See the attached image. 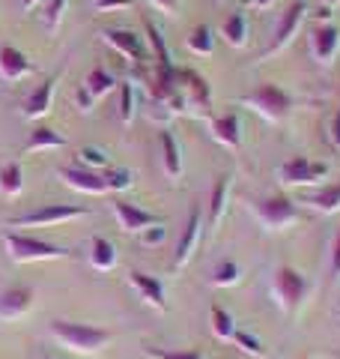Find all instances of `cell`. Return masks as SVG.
Here are the masks:
<instances>
[{
    "label": "cell",
    "mask_w": 340,
    "mask_h": 359,
    "mask_svg": "<svg viewBox=\"0 0 340 359\" xmlns=\"http://www.w3.org/2000/svg\"><path fill=\"white\" fill-rule=\"evenodd\" d=\"M3 245L9 261L15 264H33V261H57V257H69V249L57 243H48L33 233H21V231H6L3 233Z\"/></svg>",
    "instance_id": "6da1fadb"
},
{
    "label": "cell",
    "mask_w": 340,
    "mask_h": 359,
    "mask_svg": "<svg viewBox=\"0 0 340 359\" xmlns=\"http://www.w3.org/2000/svg\"><path fill=\"white\" fill-rule=\"evenodd\" d=\"M51 335L60 344H66L75 353H96L111 341V332L93 327V323H78V320H54L51 323Z\"/></svg>",
    "instance_id": "7a4b0ae2"
},
{
    "label": "cell",
    "mask_w": 340,
    "mask_h": 359,
    "mask_svg": "<svg viewBox=\"0 0 340 359\" xmlns=\"http://www.w3.org/2000/svg\"><path fill=\"white\" fill-rule=\"evenodd\" d=\"M239 102L242 105H251L257 114H263L271 123H283V120L290 117V111H292V96L281 84H275V81L257 84L251 93H245L239 99Z\"/></svg>",
    "instance_id": "3957f363"
},
{
    "label": "cell",
    "mask_w": 340,
    "mask_h": 359,
    "mask_svg": "<svg viewBox=\"0 0 340 359\" xmlns=\"http://www.w3.org/2000/svg\"><path fill=\"white\" fill-rule=\"evenodd\" d=\"M271 290H275V297H278V306L287 311V314H296L299 306L304 302V297H308V278H304L296 266H290V264H281L275 269V276H271Z\"/></svg>",
    "instance_id": "277c9868"
},
{
    "label": "cell",
    "mask_w": 340,
    "mask_h": 359,
    "mask_svg": "<svg viewBox=\"0 0 340 359\" xmlns=\"http://www.w3.org/2000/svg\"><path fill=\"white\" fill-rule=\"evenodd\" d=\"M254 216L260 219V224H266V228H287V224L299 222V207L296 201L287 198V195H266L254 201Z\"/></svg>",
    "instance_id": "5b68a950"
},
{
    "label": "cell",
    "mask_w": 340,
    "mask_h": 359,
    "mask_svg": "<svg viewBox=\"0 0 340 359\" xmlns=\"http://www.w3.org/2000/svg\"><path fill=\"white\" fill-rule=\"evenodd\" d=\"M90 216L87 207H75V204H45L33 212H24V216L9 219V228H45V224H60V222H72Z\"/></svg>",
    "instance_id": "8992f818"
},
{
    "label": "cell",
    "mask_w": 340,
    "mask_h": 359,
    "mask_svg": "<svg viewBox=\"0 0 340 359\" xmlns=\"http://www.w3.org/2000/svg\"><path fill=\"white\" fill-rule=\"evenodd\" d=\"M278 177L283 186H313L328 177V162H313L308 156H290L287 162H281Z\"/></svg>",
    "instance_id": "52a82bcc"
},
{
    "label": "cell",
    "mask_w": 340,
    "mask_h": 359,
    "mask_svg": "<svg viewBox=\"0 0 340 359\" xmlns=\"http://www.w3.org/2000/svg\"><path fill=\"white\" fill-rule=\"evenodd\" d=\"M304 15H308V6H304L302 0H296V4H290L287 9H283L281 18H278V25H275V36H271V45L266 48L263 57H269V54H275V51H281V48H287L290 39L299 33Z\"/></svg>",
    "instance_id": "ba28073f"
},
{
    "label": "cell",
    "mask_w": 340,
    "mask_h": 359,
    "mask_svg": "<svg viewBox=\"0 0 340 359\" xmlns=\"http://www.w3.org/2000/svg\"><path fill=\"white\" fill-rule=\"evenodd\" d=\"M36 290L30 285H9L0 290V320H18L33 309Z\"/></svg>",
    "instance_id": "9c48e42d"
},
{
    "label": "cell",
    "mask_w": 340,
    "mask_h": 359,
    "mask_svg": "<svg viewBox=\"0 0 340 359\" xmlns=\"http://www.w3.org/2000/svg\"><path fill=\"white\" fill-rule=\"evenodd\" d=\"M337 51H340V27L337 25L325 21V25L311 30V54H313L316 63L332 66L334 57H337Z\"/></svg>",
    "instance_id": "30bf717a"
},
{
    "label": "cell",
    "mask_w": 340,
    "mask_h": 359,
    "mask_svg": "<svg viewBox=\"0 0 340 359\" xmlns=\"http://www.w3.org/2000/svg\"><path fill=\"white\" fill-rule=\"evenodd\" d=\"M113 212H117V222L126 233H143L146 228H153V224L162 222V216L146 212L138 204H129V201H122V198H113Z\"/></svg>",
    "instance_id": "8fae6325"
},
{
    "label": "cell",
    "mask_w": 340,
    "mask_h": 359,
    "mask_svg": "<svg viewBox=\"0 0 340 359\" xmlns=\"http://www.w3.org/2000/svg\"><path fill=\"white\" fill-rule=\"evenodd\" d=\"M60 180H66V186H72L75 192H87V195H101L108 192V183L99 171H87L78 165H66L60 168Z\"/></svg>",
    "instance_id": "7c38bea8"
},
{
    "label": "cell",
    "mask_w": 340,
    "mask_h": 359,
    "mask_svg": "<svg viewBox=\"0 0 340 359\" xmlns=\"http://www.w3.org/2000/svg\"><path fill=\"white\" fill-rule=\"evenodd\" d=\"M101 39H105L108 45H113L122 57H129L132 63H143L146 60V48H143V42L141 36L134 30H122V27H111L101 33Z\"/></svg>",
    "instance_id": "4fadbf2b"
},
{
    "label": "cell",
    "mask_w": 340,
    "mask_h": 359,
    "mask_svg": "<svg viewBox=\"0 0 340 359\" xmlns=\"http://www.w3.org/2000/svg\"><path fill=\"white\" fill-rule=\"evenodd\" d=\"M209 129L215 135V141L224 144L227 150L242 147V123H239V114H236V111H227V114H221V117H212Z\"/></svg>",
    "instance_id": "5bb4252c"
},
{
    "label": "cell",
    "mask_w": 340,
    "mask_h": 359,
    "mask_svg": "<svg viewBox=\"0 0 340 359\" xmlns=\"http://www.w3.org/2000/svg\"><path fill=\"white\" fill-rule=\"evenodd\" d=\"M176 87L183 90L185 102L194 105V108H209V84L206 78H200L197 72H188V69H176Z\"/></svg>",
    "instance_id": "9a60e30c"
},
{
    "label": "cell",
    "mask_w": 340,
    "mask_h": 359,
    "mask_svg": "<svg viewBox=\"0 0 340 359\" xmlns=\"http://www.w3.org/2000/svg\"><path fill=\"white\" fill-rule=\"evenodd\" d=\"M200 240V210L191 207L188 219H185V228L179 233V243H176V255H173V266H185L194 255V245Z\"/></svg>",
    "instance_id": "2e32d148"
},
{
    "label": "cell",
    "mask_w": 340,
    "mask_h": 359,
    "mask_svg": "<svg viewBox=\"0 0 340 359\" xmlns=\"http://www.w3.org/2000/svg\"><path fill=\"white\" fill-rule=\"evenodd\" d=\"M129 282H132V287L141 294V299H143V302H150V306H155L158 311H167L164 285L158 282L155 276H150V273H141V269H132V273H129Z\"/></svg>",
    "instance_id": "e0dca14e"
},
{
    "label": "cell",
    "mask_w": 340,
    "mask_h": 359,
    "mask_svg": "<svg viewBox=\"0 0 340 359\" xmlns=\"http://www.w3.org/2000/svg\"><path fill=\"white\" fill-rule=\"evenodd\" d=\"M57 78L60 75H48L42 84H36V90L27 96V102H24V117L30 120H36V117H45L51 111V102H54V84H57Z\"/></svg>",
    "instance_id": "ac0fdd59"
},
{
    "label": "cell",
    "mask_w": 340,
    "mask_h": 359,
    "mask_svg": "<svg viewBox=\"0 0 340 359\" xmlns=\"http://www.w3.org/2000/svg\"><path fill=\"white\" fill-rule=\"evenodd\" d=\"M33 63L27 60V54L15 48V45H3L0 48V75L6 78V81H18V78L30 75Z\"/></svg>",
    "instance_id": "d6986e66"
},
{
    "label": "cell",
    "mask_w": 340,
    "mask_h": 359,
    "mask_svg": "<svg viewBox=\"0 0 340 359\" xmlns=\"http://www.w3.org/2000/svg\"><path fill=\"white\" fill-rule=\"evenodd\" d=\"M302 204H308L311 210L323 212V216H332V212H337L340 210V177L334 180V183H325V186L316 189V192L304 195Z\"/></svg>",
    "instance_id": "ffe728a7"
},
{
    "label": "cell",
    "mask_w": 340,
    "mask_h": 359,
    "mask_svg": "<svg viewBox=\"0 0 340 359\" xmlns=\"http://www.w3.org/2000/svg\"><path fill=\"white\" fill-rule=\"evenodd\" d=\"M158 147H162V165L167 177H179L183 174V159H179V144L167 129L158 132Z\"/></svg>",
    "instance_id": "44dd1931"
},
{
    "label": "cell",
    "mask_w": 340,
    "mask_h": 359,
    "mask_svg": "<svg viewBox=\"0 0 340 359\" xmlns=\"http://www.w3.org/2000/svg\"><path fill=\"white\" fill-rule=\"evenodd\" d=\"M221 36L227 39V45H233V48H245V42H248V15L242 13H230L224 18V25H221Z\"/></svg>",
    "instance_id": "7402d4cb"
},
{
    "label": "cell",
    "mask_w": 340,
    "mask_h": 359,
    "mask_svg": "<svg viewBox=\"0 0 340 359\" xmlns=\"http://www.w3.org/2000/svg\"><path fill=\"white\" fill-rule=\"evenodd\" d=\"M66 147V138L60 132H54L51 126H36L30 132V138L24 144V153H33V150H60Z\"/></svg>",
    "instance_id": "603a6c76"
},
{
    "label": "cell",
    "mask_w": 340,
    "mask_h": 359,
    "mask_svg": "<svg viewBox=\"0 0 340 359\" xmlns=\"http://www.w3.org/2000/svg\"><path fill=\"white\" fill-rule=\"evenodd\" d=\"M24 189V171H21V162H3L0 165V195L15 198Z\"/></svg>",
    "instance_id": "cb8c5ba5"
},
{
    "label": "cell",
    "mask_w": 340,
    "mask_h": 359,
    "mask_svg": "<svg viewBox=\"0 0 340 359\" xmlns=\"http://www.w3.org/2000/svg\"><path fill=\"white\" fill-rule=\"evenodd\" d=\"M90 264L96 269H113V264H117V249H113V243L105 237L90 240Z\"/></svg>",
    "instance_id": "d4e9b609"
},
{
    "label": "cell",
    "mask_w": 340,
    "mask_h": 359,
    "mask_svg": "<svg viewBox=\"0 0 340 359\" xmlns=\"http://www.w3.org/2000/svg\"><path fill=\"white\" fill-rule=\"evenodd\" d=\"M75 165L78 168H87V171H105V168H111V153L101 150V147H93V144H87V147L78 150L75 156Z\"/></svg>",
    "instance_id": "484cf974"
},
{
    "label": "cell",
    "mask_w": 340,
    "mask_h": 359,
    "mask_svg": "<svg viewBox=\"0 0 340 359\" xmlns=\"http://www.w3.org/2000/svg\"><path fill=\"white\" fill-rule=\"evenodd\" d=\"M113 87H117L113 75H111L108 69H101V66H93V69H90V75H87V81H84V90H87V93L93 96V99L108 96Z\"/></svg>",
    "instance_id": "4316f807"
},
{
    "label": "cell",
    "mask_w": 340,
    "mask_h": 359,
    "mask_svg": "<svg viewBox=\"0 0 340 359\" xmlns=\"http://www.w3.org/2000/svg\"><path fill=\"white\" fill-rule=\"evenodd\" d=\"M227 183H230V177H218L212 183V192H209V224H212V228L224 216V207H227Z\"/></svg>",
    "instance_id": "83f0119b"
},
{
    "label": "cell",
    "mask_w": 340,
    "mask_h": 359,
    "mask_svg": "<svg viewBox=\"0 0 340 359\" xmlns=\"http://www.w3.org/2000/svg\"><path fill=\"white\" fill-rule=\"evenodd\" d=\"M209 320H212V332L218 335V339H233V332H236V320H233V314L221 309V306H212L209 309Z\"/></svg>",
    "instance_id": "f1b7e54d"
},
{
    "label": "cell",
    "mask_w": 340,
    "mask_h": 359,
    "mask_svg": "<svg viewBox=\"0 0 340 359\" xmlns=\"http://www.w3.org/2000/svg\"><path fill=\"white\" fill-rule=\"evenodd\" d=\"M188 48L194 51V54H212L215 48V36H212V27L209 25H197L194 30L188 33Z\"/></svg>",
    "instance_id": "f546056e"
},
{
    "label": "cell",
    "mask_w": 340,
    "mask_h": 359,
    "mask_svg": "<svg viewBox=\"0 0 340 359\" xmlns=\"http://www.w3.org/2000/svg\"><path fill=\"white\" fill-rule=\"evenodd\" d=\"M101 177H105V183H108V192H126V189H132V183H134L129 168H113L111 165V168L101 171Z\"/></svg>",
    "instance_id": "4dcf8cb0"
},
{
    "label": "cell",
    "mask_w": 340,
    "mask_h": 359,
    "mask_svg": "<svg viewBox=\"0 0 340 359\" xmlns=\"http://www.w3.org/2000/svg\"><path fill=\"white\" fill-rule=\"evenodd\" d=\"M239 276H242L239 264H236V261H221L218 266L212 269V285L215 287H230V285L239 282Z\"/></svg>",
    "instance_id": "1f68e13d"
},
{
    "label": "cell",
    "mask_w": 340,
    "mask_h": 359,
    "mask_svg": "<svg viewBox=\"0 0 340 359\" xmlns=\"http://www.w3.org/2000/svg\"><path fill=\"white\" fill-rule=\"evenodd\" d=\"M143 353L146 356H153V359H206L203 356V351H179V347H143Z\"/></svg>",
    "instance_id": "d6a6232c"
},
{
    "label": "cell",
    "mask_w": 340,
    "mask_h": 359,
    "mask_svg": "<svg viewBox=\"0 0 340 359\" xmlns=\"http://www.w3.org/2000/svg\"><path fill=\"white\" fill-rule=\"evenodd\" d=\"M233 341L239 344V351L251 353V356H257V359H263V356H266V347L260 344V339H257V335H251V332L236 330V332H233Z\"/></svg>",
    "instance_id": "836d02e7"
},
{
    "label": "cell",
    "mask_w": 340,
    "mask_h": 359,
    "mask_svg": "<svg viewBox=\"0 0 340 359\" xmlns=\"http://www.w3.org/2000/svg\"><path fill=\"white\" fill-rule=\"evenodd\" d=\"M132 117H134V90L126 81V84H120V120L132 123Z\"/></svg>",
    "instance_id": "e575fe53"
},
{
    "label": "cell",
    "mask_w": 340,
    "mask_h": 359,
    "mask_svg": "<svg viewBox=\"0 0 340 359\" xmlns=\"http://www.w3.org/2000/svg\"><path fill=\"white\" fill-rule=\"evenodd\" d=\"M66 4L69 0H51L48 9H45V21H48V30H57V25H60V18L66 13Z\"/></svg>",
    "instance_id": "d590c367"
},
{
    "label": "cell",
    "mask_w": 340,
    "mask_h": 359,
    "mask_svg": "<svg viewBox=\"0 0 340 359\" xmlns=\"http://www.w3.org/2000/svg\"><path fill=\"white\" fill-rule=\"evenodd\" d=\"M164 237H167V228H164V222H158V224H153V228H146L141 233V243L143 245H158V243H164Z\"/></svg>",
    "instance_id": "8d00e7d4"
},
{
    "label": "cell",
    "mask_w": 340,
    "mask_h": 359,
    "mask_svg": "<svg viewBox=\"0 0 340 359\" xmlns=\"http://www.w3.org/2000/svg\"><path fill=\"white\" fill-rule=\"evenodd\" d=\"M93 6L99 13H111V9H129L132 0H93Z\"/></svg>",
    "instance_id": "74e56055"
},
{
    "label": "cell",
    "mask_w": 340,
    "mask_h": 359,
    "mask_svg": "<svg viewBox=\"0 0 340 359\" xmlns=\"http://www.w3.org/2000/svg\"><path fill=\"white\" fill-rule=\"evenodd\" d=\"M332 276L334 278H340V228H337V233H334V240H332Z\"/></svg>",
    "instance_id": "f35d334b"
},
{
    "label": "cell",
    "mask_w": 340,
    "mask_h": 359,
    "mask_svg": "<svg viewBox=\"0 0 340 359\" xmlns=\"http://www.w3.org/2000/svg\"><path fill=\"white\" fill-rule=\"evenodd\" d=\"M328 138H332V147L340 150V108H337V114L332 117V123H328Z\"/></svg>",
    "instance_id": "ab89813d"
},
{
    "label": "cell",
    "mask_w": 340,
    "mask_h": 359,
    "mask_svg": "<svg viewBox=\"0 0 340 359\" xmlns=\"http://www.w3.org/2000/svg\"><path fill=\"white\" fill-rule=\"evenodd\" d=\"M150 4H155L162 13H167V15H173L176 13V6H179V0H150Z\"/></svg>",
    "instance_id": "60d3db41"
},
{
    "label": "cell",
    "mask_w": 340,
    "mask_h": 359,
    "mask_svg": "<svg viewBox=\"0 0 340 359\" xmlns=\"http://www.w3.org/2000/svg\"><path fill=\"white\" fill-rule=\"evenodd\" d=\"M93 102H96V99H93V96H90V93H87V90H84V87H81V90H78V105H81V111H90V105H93Z\"/></svg>",
    "instance_id": "b9f144b4"
},
{
    "label": "cell",
    "mask_w": 340,
    "mask_h": 359,
    "mask_svg": "<svg viewBox=\"0 0 340 359\" xmlns=\"http://www.w3.org/2000/svg\"><path fill=\"white\" fill-rule=\"evenodd\" d=\"M251 4H254L257 9H266V6H271V4H275V0H251Z\"/></svg>",
    "instance_id": "7bdbcfd3"
},
{
    "label": "cell",
    "mask_w": 340,
    "mask_h": 359,
    "mask_svg": "<svg viewBox=\"0 0 340 359\" xmlns=\"http://www.w3.org/2000/svg\"><path fill=\"white\" fill-rule=\"evenodd\" d=\"M36 4H39V0H21V6H24V9H33Z\"/></svg>",
    "instance_id": "ee69618b"
},
{
    "label": "cell",
    "mask_w": 340,
    "mask_h": 359,
    "mask_svg": "<svg viewBox=\"0 0 340 359\" xmlns=\"http://www.w3.org/2000/svg\"><path fill=\"white\" fill-rule=\"evenodd\" d=\"M323 4H325V9H332V6H337V4H340V0H323Z\"/></svg>",
    "instance_id": "f6af8a7d"
},
{
    "label": "cell",
    "mask_w": 340,
    "mask_h": 359,
    "mask_svg": "<svg viewBox=\"0 0 340 359\" xmlns=\"http://www.w3.org/2000/svg\"><path fill=\"white\" fill-rule=\"evenodd\" d=\"M39 359H57V356H39Z\"/></svg>",
    "instance_id": "bcb514c9"
},
{
    "label": "cell",
    "mask_w": 340,
    "mask_h": 359,
    "mask_svg": "<svg viewBox=\"0 0 340 359\" xmlns=\"http://www.w3.org/2000/svg\"><path fill=\"white\" fill-rule=\"evenodd\" d=\"M299 359H308V356H299Z\"/></svg>",
    "instance_id": "7dc6e473"
}]
</instances>
